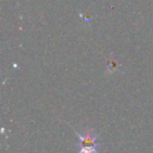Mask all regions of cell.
Returning a JSON list of instances; mask_svg holds the SVG:
<instances>
[{"instance_id":"cell-1","label":"cell","mask_w":153,"mask_h":153,"mask_svg":"<svg viewBox=\"0 0 153 153\" xmlns=\"http://www.w3.org/2000/svg\"><path fill=\"white\" fill-rule=\"evenodd\" d=\"M81 140V150L79 153H97L99 148V144L97 142V137L92 131H87L80 135Z\"/></svg>"}]
</instances>
